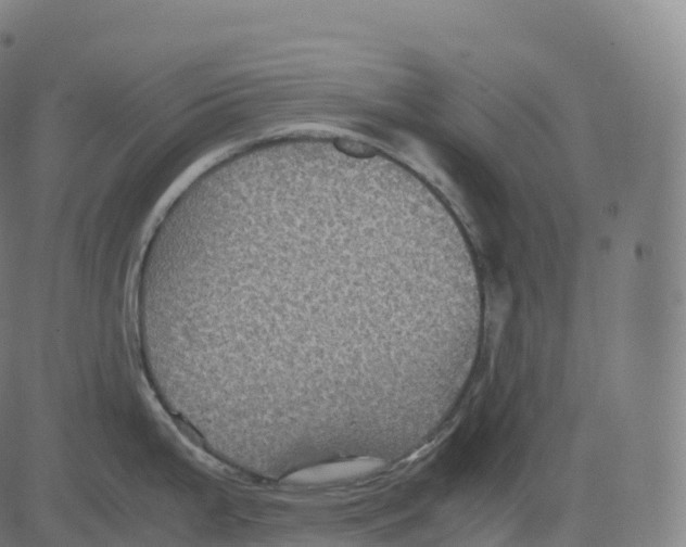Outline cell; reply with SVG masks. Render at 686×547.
Listing matches in <instances>:
<instances>
[{
	"instance_id": "6da1fadb",
	"label": "cell",
	"mask_w": 686,
	"mask_h": 547,
	"mask_svg": "<svg viewBox=\"0 0 686 547\" xmlns=\"http://www.w3.org/2000/svg\"><path fill=\"white\" fill-rule=\"evenodd\" d=\"M383 461L373 457H358L317 465L295 471L285 478L290 484L319 485L364 476L378 471Z\"/></svg>"
}]
</instances>
